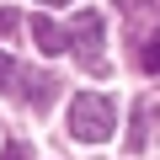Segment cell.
<instances>
[{
  "label": "cell",
  "instance_id": "9c48e42d",
  "mask_svg": "<svg viewBox=\"0 0 160 160\" xmlns=\"http://www.w3.org/2000/svg\"><path fill=\"white\" fill-rule=\"evenodd\" d=\"M16 32V11H6V6H0V38H11Z\"/></svg>",
  "mask_w": 160,
  "mask_h": 160
},
{
  "label": "cell",
  "instance_id": "5b68a950",
  "mask_svg": "<svg viewBox=\"0 0 160 160\" xmlns=\"http://www.w3.org/2000/svg\"><path fill=\"white\" fill-rule=\"evenodd\" d=\"M53 91H59V86H53L48 75H43V80H38V75H27V91H22V96H27V107H38V112H48V102H53Z\"/></svg>",
  "mask_w": 160,
  "mask_h": 160
},
{
  "label": "cell",
  "instance_id": "6da1fadb",
  "mask_svg": "<svg viewBox=\"0 0 160 160\" xmlns=\"http://www.w3.org/2000/svg\"><path fill=\"white\" fill-rule=\"evenodd\" d=\"M112 128H118L112 96H102V91H80V96H75V107H69V133H75V144H102V139H112Z\"/></svg>",
  "mask_w": 160,
  "mask_h": 160
},
{
  "label": "cell",
  "instance_id": "3957f363",
  "mask_svg": "<svg viewBox=\"0 0 160 160\" xmlns=\"http://www.w3.org/2000/svg\"><path fill=\"white\" fill-rule=\"evenodd\" d=\"M155 139H160V102H144V107L133 112V128H128V149H133V155H144Z\"/></svg>",
  "mask_w": 160,
  "mask_h": 160
},
{
  "label": "cell",
  "instance_id": "8992f818",
  "mask_svg": "<svg viewBox=\"0 0 160 160\" xmlns=\"http://www.w3.org/2000/svg\"><path fill=\"white\" fill-rule=\"evenodd\" d=\"M139 64H144L149 75H160V32H155V38L144 43V53H139Z\"/></svg>",
  "mask_w": 160,
  "mask_h": 160
},
{
  "label": "cell",
  "instance_id": "277c9868",
  "mask_svg": "<svg viewBox=\"0 0 160 160\" xmlns=\"http://www.w3.org/2000/svg\"><path fill=\"white\" fill-rule=\"evenodd\" d=\"M32 43H38V53H69V32L53 16H32Z\"/></svg>",
  "mask_w": 160,
  "mask_h": 160
},
{
  "label": "cell",
  "instance_id": "30bf717a",
  "mask_svg": "<svg viewBox=\"0 0 160 160\" xmlns=\"http://www.w3.org/2000/svg\"><path fill=\"white\" fill-rule=\"evenodd\" d=\"M38 6H69V0H38Z\"/></svg>",
  "mask_w": 160,
  "mask_h": 160
},
{
  "label": "cell",
  "instance_id": "52a82bcc",
  "mask_svg": "<svg viewBox=\"0 0 160 160\" xmlns=\"http://www.w3.org/2000/svg\"><path fill=\"white\" fill-rule=\"evenodd\" d=\"M16 86V64H11V53L0 48V91H11Z\"/></svg>",
  "mask_w": 160,
  "mask_h": 160
},
{
  "label": "cell",
  "instance_id": "7a4b0ae2",
  "mask_svg": "<svg viewBox=\"0 0 160 160\" xmlns=\"http://www.w3.org/2000/svg\"><path fill=\"white\" fill-rule=\"evenodd\" d=\"M69 48L75 53L86 48V69L107 75V59H102V11H80V22L69 27Z\"/></svg>",
  "mask_w": 160,
  "mask_h": 160
},
{
  "label": "cell",
  "instance_id": "ba28073f",
  "mask_svg": "<svg viewBox=\"0 0 160 160\" xmlns=\"http://www.w3.org/2000/svg\"><path fill=\"white\" fill-rule=\"evenodd\" d=\"M0 160H32V155H27V144H22V139H11L6 149H0Z\"/></svg>",
  "mask_w": 160,
  "mask_h": 160
}]
</instances>
